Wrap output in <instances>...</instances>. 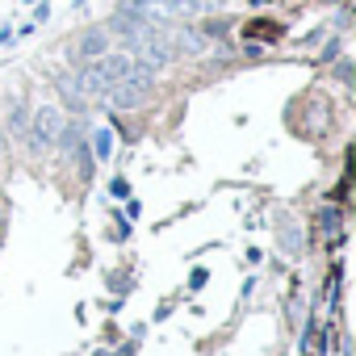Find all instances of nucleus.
<instances>
[{
    "instance_id": "nucleus-11",
    "label": "nucleus",
    "mask_w": 356,
    "mask_h": 356,
    "mask_svg": "<svg viewBox=\"0 0 356 356\" xmlns=\"http://www.w3.org/2000/svg\"><path fill=\"white\" fill-rule=\"evenodd\" d=\"M109 193H113V197H130V185H126V176H113V181H109Z\"/></svg>"
},
{
    "instance_id": "nucleus-9",
    "label": "nucleus",
    "mask_w": 356,
    "mask_h": 356,
    "mask_svg": "<svg viewBox=\"0 0 356 356\" xmlns=\"http://www.w3.org/2000/svg\"><path fill=\"white\" fill-rule=\"evenodd\" d=\"M92 147H97V159H109L113 155V134L109 130H92Z\"/></svg>"
},
{
    "instance_id": "nucleus-13",
    "label": "nucleus",
    "mask_w": 356,
    "mask_h": 356,
    "mask_svg": "<svg viewBox=\"0 0 356 356\" xmlns=\"http://www.w3.org/2000/svg\"><path fill=\"white\" fill-rule=\"evenodd\" d=\"M252 5H268V0H252Z\"/></svg>"
},
{
    "instance_id": "nucleus-2",
    "label": "nucleus",
    "mask_w": 356,
    "mask_h": 356,
    "mask_svg": "<svg viewBox=\"0 0 356 356\" xmlns=\"http://www.w3.org/2000/svg\"><path fill=\"white\" fill-rule=\"evenodd\" d=\"M63 126H67L63 109H59V105H42V109L30 118V130H26V138H30V147H34V151H55V143H59Z\"/></svg>"
},
{
    "instance_id": "nucleus-8",
    "label": "nucleus",
    "mask_w": 356,
    "mask_h": 356,
    "mask_svg": "<svg viewBox=\"0 0 356 356\" xmlns=\"http://www.w3.org/2000/svg\"><path fill=\"white\" fill-rule=\"evenodd\" d=\"M176 42H181L185 51H193V55H202V51H206V38H202L197 30H181V34H176Z\"/></svg>"
},
{
    "instance_id": "nucleus-10",
    "label": "nucleus",
    "mask_w": 356,
    "mask_h": 356,
    "mask_svg": "<svg viewBox=\"0 0 356 356\" xmlns=\"http://www.w3.org/2000/svg\"><path fill=\"white\" fill-rule=\"evenodd\" d=\"M9 130H13V134H17V138H22V134H26V130H30V113H26V109H22V105H13V118H9Z\"/></svg>"
},
{
    "instance_id": "nucleus-1",
    "label": "nucleus",
    "mask_w": 356,
    "mask_h": 356,
    "mask_svg": "<svg viewBox=\"0 0 356 356\" xmlns=\"http://www.w3.org/2000/svg\"><path fill=\"white\" fill-rule=\"evenodd\" d=\"M151 84H155V72H151V67H138L134 76L113 80L105 97H109V105H113V109H138V105L151 97Z\"/></svg>"
},
{
    "instance_id": "nucleus-7",
    "label": "nucleus",
    "mask_w": 356,
    "mask_h": 356,
    "mask_svg": "<svg viewBox=\"0 0 356 356\" xmlns=\"http://www.w3.org/2000/svg\"><path fill=\"white\" fill-rule=\"evenodd\" d=\"M55 88L63 92V101H67V105H88V101H84V92L76 88V76H72V72H59V76H55Z\"/></svg>"
},
{
    "instance_id": "nucleus-12",
    "label": "nucleus",
    "mask_w": 356,
    "mask_h": 356,
    "mask_svg": "<svg viewBox=\"0 0 356 356\" xmlns=\"http://www.w3.org/2000/svg\"><path fill=\"white\" fill-rule=\"evenodd\" d=\"M0 159H5V126H0Z\"/></svg>"
},
{
    "instance_id": "nucleus-5",
    "label": "nucleus",
    "mask_w": 356,
    "mask_h": 356,
    "mask_svg": "<svg viewBox=\"0 0 356 356\" xmlns=\"http://www.w3.org/2000/svg\"><path fill=\"white\" fill-rule=\"evenodd\" d=\"M277 243H281V252H285L289 260H298V256L306 252V231H302V222H298V218H281V222H277Z\"/></svg>"
},
{
    "instance_id": "nucleus-6",
    "label": "nucleus",
    "mask_w": 356,
    "mask_h": 356,
    "mask_svg": "<svg viewBox=\"0 0 356 356\" xmlns=\"http://www.w3.org/2000/svg\"><path fill=\"white\" fill-rule=\"evenodd\" d=\"M109 38H113V34H109L105 26H97V30H84V34H80V42H76V59H80V63H88V59H101V55L109 51Z\"/></svg>"
},
{
    "instance_id": "nucleus-3",
    "label": "nucleus",
    "mask_w": 356,
    "mask_h": 356,
    "mask_svg": "<svg viewBox=\"0 0 356 356\" xmlns=\"http://www.w3.org/2000/svg\"><path fill=\"white\" fill-rule=\"evenodd\" d=\"M72 76H76V88L84 92V101H101V97L109 92V84H113V80H109V76L101 72V63H97V59L80 63V67H76Z\"/></svg>"
},
{
    "instance_id": "nucleus-4",
    "label": "nucleus",
    "mask_w": 356,
    "mask_h": 356,
    "mask_svg": "<svg viewBox=\"0 0 356 356\" xmlns=\"http://www.w3.org/2000/svg\"><path fill=\"white\" fill-rule=\"evenodd\" d=\"M97 63H101V72H105L109 80H126V76H134V72L143 67V63L134 59V51H130V47H122V51H113V47H109Z\"/></svg>"
}]
</instances>
